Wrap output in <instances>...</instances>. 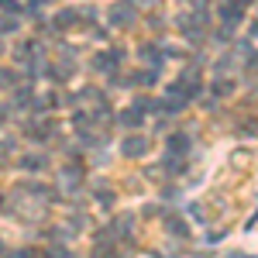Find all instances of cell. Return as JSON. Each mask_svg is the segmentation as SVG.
<instances>
[{
  "label": "cell",
  "mask_w": 258,
  "mask_h": 258,
  "mask_svg": "<svg viewBox=\"0 0 258 258\" xmlns=\"http://www.w3.org/2000/svg\"><path fill=\"white\" fill-rule=\"evenodd\" d=\"M48 4H55V0H31V7H48Z\"/></svg>",
  "instance_id": "17"
},
{
  "label": "cell",
  "mask_w": 258,
  "mask_h": 258,
  "mask_svg": "<svg viewBox=\"0 0 258 258\" xmlns=\"http://www.w3.org/2000/svg\"><path fill=\"white\" fill-rule=\"evenodd\" d=\"M251 69H258V55H251Z\"/></svg>",
  "instance_id": "18"
},
{
  "label": "cell",
  "mask_w": 258,
  "mask_h": 258,
  "mask_svg": "<svg viewBox=\"0 0 258 258\" xmlns=\"http://www.w3.org/2000/svg\"><path fill=\"white\" fill-rule=\"evenodd\" d=\"M131 224H135L131 217H120V220H117V227H114V234H131Z\"/></svg>",
  "instance_id": "14"
},
{
  "label": "cell",
  "mask_w": 258,
  "mask_h": 258,
  "mask_svg": "<svg viewBox=\"0 0 258 258\" xmlns=\"http://www.w3.org/2000/svg\"><path fill=\"white\" fill-rule=\"evenodd\" d=\"M120 152H124L127 159H141V155L148 152V138H141V135H127L124 145H120Z\"/></svg>",
  "instance_id": "1"
},
{
  "label": "cell",
  "mask_w": 258,
  "mask_h": 258,
  "mask_svg": "<svg viewBox=\"0 0 258 258\" xmlns=\"http://www.w3.org/2000/svg\"><path fill=\"white\" fill-rule=\"evenodd\" d=\"M18 11H21L18 0H0V14H18Z\"/></svg>",
  "instance_id": "12"
},
{
  "label": "cell",
  "mask_w": 258,
  "mask_h": 258,
  "mask_svg": "<svg viewBox=\"0 0 258 258\" xmlns=\"http://www.w3.org/2000/svg\"><path fill=\"white\" fill-rule=\"evenodd\" d=\"M238 4H248V0H238Z\"/></svg>",
  "instance_id": "20"
},
{
  "label": "cell",
  "mask_w": 258,
  "mask_h": 258,
  "mask_svg": "<svg viewBox=\"0 0 258 258\" xmlns=\"http://www.w3.org/2000/svg\"><path fill=\"white\" fill-rule=\"evenodd\" d=\"M159 0H131V7H155Z\"/></svg>",
  "instance_id": "16"
},
{
  "label": "cell",
  "mask_w": 258,
  "mask_h": 258,
  "mask_svg": "<svg viewBox=\"0 0 258 258\" xmlns=\"http://www.w3.org/2000/svg\"><path fill=\"white\" fill-rule=\"evenodd\" d=\"M220 14H224L227 24H238V21H241V7H238V4H224V7H220Z\"/></svg>",
  "instance_id": "8"
},
{
  "label": "cell",
  "mask_w": 258,
  "mask_h": 258,
  "mask_svg": "<svg viewBox=\"0 0 258 258\" xmlns=\"http://www.w3.org/2000/svg\"><path fill=\"white\" fill-rule=\"evenodd\" d=\"M0 251H4V244H0Z\"/></svg>",
  "instance_id": "21"
},
{
  "label": "cell",
  "mask_w": 258,
  "mask_h": 258,
  "mask_svg": "<svg viewBox=\"0 0 258 258\" xmlns=\"http://www.w3.org/2000/svg\"><path fill=\"white\" fill-rule=\"evenodd\" d=\"M120 124H124V127H138V124H141L138 107H135V110H120Z\"/></svg>",
  "instance_id": "9"
},
{
  "label": "cell",
  "mask_w": 258,
  "mask_h": 258,
  "mask_svg": "<svg viewBox=\"0 0 258 258\" xmlns=\"http://www.w3.org/2000/svg\"><path fill=\"white\" fill-rule=\"evenodd\" d=\"M110 21H114V24H120V28H124V24H131V21H135L131 0H127V4H117V7H110Z\"/></svg>",
  "instance_id": "3"
},
{
  "label": "cell",
  "mask_w": 258,
  "mask_h": 258,
  "mask_svg": "<svg viewBox=\"0 0 258 258\" xmlns=\"http://www.w3.org/2000/svg\"><path fill=\"white\" fill-rule=\"evenodd\" d=\"M0 31H4V35H14V31H18V21H14L11 14H7V18L0 21Z\"/></svg>",
  "instance_id": "13"
},
{
  "label": "cell",
  "mask_w": 258,
  "mask_h": 258,
  "mask_svg": "<svg viewBox=\"0 0 258 258\" xmlns=\"http://www.w3.org/2000/svg\"><path fill=\"white\" fill-rule=\"evenodd\" d=\"M138 55H141V62H145V66H152V69H159V66H162V48H155L152 41H148V45H141Z\"/></svg>",
  "instance_id": "4"
},
{
  "label": "cell",
  "mask_w": 258,
  "mask_h": 258,
  "mask_svg": "<svg viewBox=\"0 0 258 258\" xmlns=\"http://www.w3.org/2000/svg\"><path fill=\"white\" fill-rule=\"evenodd\" d=\"M45 165H48V159H45V155H21V159H18V169H21V172H41Z\"/></svg>",
  "instance_id": "2"
},
{
  "label": "cell",
  "mask_w": 258,
  "mask_h": 258,
  "mask_svg": "<svg viewBox=\"0 0 258 258\" xmlns=\"http://www.w3.org/2000/svg\"><path fill=\"white\" fill-rule=\"evenodd\" d=\"M231 86H234L231 80H217V83H214V93H217V97H227V93H231Z\"/></svg>",
  "instance_id": "11"
},
{
  "label": "cell",
  "mask_w": 258,
  "mask_h": 258,
  "mask_svg": "<svg viewBox=\"0 0 258 258\" xmlns=\"http://www.w3.org/2000/svg\"><path fill=\"white\" fill-rule=\"evenodd\" d=\"M97 203H100V207H114V193H110V189L97 193Z\"/></svg>",
  "instance_id": "15"
},
{
  "label": "cell",
  "mask_w": 258,
  "mask_h": 258,
  "mask_svg": "<svg viewBox=\"0 0 258 258\" xmlns=\"http://www.w3.org/2000/svg\"><path fill=\"white\" fill-rule=\"evenodd\" d=\"M80 179H83V169H80V165L62 169V186H80Z\"/></svg>",
  "instance_id": "6"
},
{
  "label": "cell",
  "mask_w": 258,
  "mask_h": 258,
  "mask_svg": "<svg viewBox=\"0 0 258 258\" xmlns=\"http://www.w3.org/2000/svg\"><path fill=\"white\" fill-rule=\"evenodd\" d=\"M69 24H76V11H59V18H55V28H69Z\"/></svg>",
  "instance_id": "10"
},
{
  "label": "cell",
  "mask_w": 258,
  "mask_h": 258,
  "mask_svg": "<svg viewBox=\"0 0 258 258\" xmlns=\"http://www.w3.org/2000/svg\"><path fill=\"white\" fill-rule=\"evenodd\" d=\"M0 210H4V197H0Z\"/></svg>",
  "instance_id": "19"
},
{
  "label": "cell",
  "mask_w": 258,
  "mask_h": 258,
  "mask_svg": "<svg viewBox=\"0 0 258 258\" xmlns=\"http://www.w3.org/2000/svg\"><path fill=\"white\" fill-rule=\"evenodd\" d=\"M14 86H18V73L7 69V66H0V90H14Z\"/></svg>",
  "instance_id": "7"
},
{
  "label": "cell",
  "mask_w": 258,
  "mask_h": 258,
  "mask_svg": "<svg viewBox=\"0 0 258 258\" xmlns=\"http://www.w3.org/2000/svg\"><path fill=\"white\" fill-rule=\"evenodd\" d=\"M169 152H172V155H186V152H189V138H186V135H172V138H169Z\"/></svg>",
  "instance_id": "5"
}]
</instances>
